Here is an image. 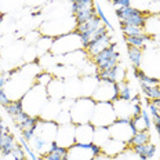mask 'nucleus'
Instances as JSON below:
<instances>
[{
    "label": "nucleus",
    "instance_id": "a19ab883",
    "mask_svg": "<svg viewBox=\"0 0 160 160\" xmlns=\"http://www.w3.org/2000/svg\"><path fill=\"white\" fill-rule=\"evenodd\" d=\"M92 160H113V159L109 158V156H106V155H104V153H101V155L97 156V158H94Z\"/></svg>",
    "mask_w": 160,
    "mask_h": 160
},
{
    "label": "nucleus",
    "instance_id": "c03bdc74",
    "mask_svg": "<svg viewBox=\"0 0 160 160\" xmlns=\"http://www.w3.org/2000/svg\"><path fill=\"white\" fill-rule=\"evenodd\" d=\"M3 160H15V159L12 158V155H7V156H4V158H3Z\"/></svg>",
    "mask_w": 160,
    "mask_h": 160
},
{
    "label": "nucleus",
    "instance_id": "e433bc0d",
    "mask_svg": "<svg viewBox=\"0 0 160 160\" xmlns=\"http://www.w3.org/2000/svg\"><path fill=\"white\" fill-rule=\"evenodd\" d=\"M141 116H142V119H144V122H145V124H146V128H151L152 127V119H151V115H149L148 112L145 111V109H142V112H141Z\"/></svg>",
    "mask_w": 160,
    "mask_h": 160
},
{
    "label": "nucleus",
    "instance_id": "2f4dec72",
    "mask_svg": "<svg viewBox=\"0 0 160 160\" xmlns=\"http://www.w3.org/2000/svg\"><path fill=\"white\" fill-rule=\"evenodd\" d=\"M19 144H21V146L24 148V151L28 153V156H29V158H31L32 160H40V156L38 155V153H35L33 148L28 144V141H26L24 137H21V138H19Z\"/></svg>",
    "mask_w": 160,
    "mask_h": 160
},
{
    "label": "nucleus",
    "instance_id": "58836bf2",
    "mask_svg": "<svg viewBox=\"0 0 160 160\" xmlns=\"http://www.w3.org/2000/svg\"><path fill=\"white\" fill-rule=\"evenodd\" d=\"M141 112H142L141 104H132V118H138V116H141Z\"/></svg>",
    "mask_w": 160,
    "mask_h": 160
},
{
    "label": "nucleus",
    "instance_id": "0eeeda50",
    "mask_svg": "<svg viewBox=\"0 0 160 160\" xmlns=\"http://www.w3.org/2000/svg\"><path fill=\"white\" fill-rule=\"evenodd\" d=\"M149 12L138 10L132 6L130 7H120L116 8V17L120 19V22L123 24H128V25H134L138 28H145V22H146V17Z\"/></svg>",
    "mask_w": 160,
    "mask_h": 160
},
{
    "label": "nucleus",
    "instance_id": "37998d69",
    "mask_svg": "<svg viewBox=\"0 0 160 160\" xmlns=\"http://www.w3.org/2000/svg\"><path fill=\"white\" fill-rule=\"evenodd\" d=\"M152 102H153V104H155V105L160 109V98H158V99H152Z\"/></svg>",
    "mask_w": 160,
    "mask_h": 160
},
{
    "label": "nucleus",
    "instance_id": "473e14b6",
    "mask_svg": "<svg viewBox=\"0 0 160 160\" xmlns=\"http://www.w3.org/2000/svg\"><path fill=\"white\" fill-rule=\"evenodd\" d=\"M95 12H97V17H98L99 19L102 21V24H104L106 28L109 29L111 32H113V26L111 25V22H109V19L106 18V15H105V12H104V10L101 8V6L98 4V3H95Z\"/></svg>",
    "mask_w": 160,
    "mask_h": 160
},
{
    "label": "nucleus",
    "instance_id": "2eb2a0df",
    "mask_svg": "<svg viewBox=\"0 0 160 160\" xmlns=\"http://www.w3.org/2000/svg\"><path fill=\"white\" fill-rule=\"evenodd\" d=\"M124 76H126V69H122V66L119 64L111 69H106V71H101L97 73V78H98L99 82H108V83H119L122 80H126Z\"/></svg>",
    "mask_w": 160,
    "mask_h": 160
},
{
    "label": "nucleus",
    "instance_id": "ddd939ff",
    "mask_svg": "<svg viewBox=\"0 0 160 160\" xmlns=\"http://www.w3.org/2000/svg\"><path fill=\"white\" fill-rule=\"evenodd\" d=\"M75 128L76 124L75 123H68V124H59L58 126V131L55 135V142L59 146L64 148H71V146L76 142L75 139Z\"/></svg>",
    "mask_w": 160,
    "mask_h": 160
},
{
    "label": "nucleus",
    "instance_id": "c9c22d12",
    "mask_svg": "<svg viewBox=\"0 0 160 160\" xmlns=\"http://www.w3.org/2000/svg\"><path fill=\"white\" fill-rule=\"evenodd\" d=\"M10 102H11V99L8 98V95H7V92H6V90H4V88H0V105H2V106H6V105H8Z\"/></svg>",
    "mask_w": 160,
    "mask_h": 160
},
{
    "label": "nucleus",
    "instance_id": "7ed1b4c3",
    "mask_svg": "<svg viewBox=\"0 0 160 160\" xmlns=\"http://www.w3.org/2000/svg\"><path fill=\"white\" fill-rule=\"evenodd\" d=\"M95 104L97 102L92 99V97H79V98H76L71 108L72 123H75V124L90 123Z\"/></svg>",
    "mask_w": 160,
    "mask_h": 160
},
{
    "label": "nucleus",
    "instance_id": "79ce46f5",
    "mask_svg": "<svg viewBox=\"0 0 160 160\" xmlns=\"http://www.w3.org/2000/svg\"><path fill=\"white\" fill-rule=\"evenodd\" d=\"M7 126H6V123H4V120H3V118L0 116V130H4Z\"/></svg>",
    "mask_w": 160,
    "mask_h": 160
},
{
    "label": "nucleus",
    "instance_id": "9d476101",
    "mask_svg": "<svg viewBox=\"0 0 160 160\" xmlns=\"http://www.w3.org/2000/svg\"><path fill=\"white\" fill-rule=\"evenodd\" d=\"M131 119H116L108 127L109 135L113 139L122 141L124 144H128L130 139L132 138V135L135 134L134 128L131 127Z\"/></svg>",
    "mask_w": 160,
    "mask_h": 160
},
{
    "label": "nucleus",
    "instance_id": "f3484780",
    "mask_svg": "<svg viewBox=\"0 0 160 160\" xmlns=\"http://www.w3.org/2000/svg\"><path fill=\"white\" fill-rule=\"evenodd\" d=\"M17 141L15 137L10 132L8 127H6L4 130H0V149H2L3 155L7 156L11 155V152L17 148Z\"/></svg>",
    "mask_w": 160,
    "mask_h": 160
},
{
    "label": "nucleus",
    "instance_id": "a211bd4d",
    "mask_svg": "<svg viewBox=\"0 0 160 160\" xmlns=\"http://www.w3.org/2000/svg\"><path fill=\"white\" fill-rule=\"evenodd\" d=\"M118 119H131L132 118V102L118 98L112 102Z\"/></svg>",
    "mask_w": 160,
    "mask_h": 160
},
{
    "label": "nucleus",
    "instance_id": "4468645a",
    "mask_svg": "<svg viewBox=\"0 0 160 160\" xmlns=\"http://www.w3.org/2000/svg\"><path fill=\"white\" fill-rule=\"evenodd\" d=\"M58 123L54 122V120H44V119H40L38 128H36V135L42 137L44 138L47 142H54L55 141V135L57 131H58Z\"/></svg>",
    "mask_w": 160,
    "mask_h": 160
},
{
    "label": "nucleus",
    "instance_id": "72a5a7b5",
    "mask_svg": "<svg viewBox=\"0 0 160 160\" xmlns=\"http://www.w3.org/2000/svg\"><path fill=\"white\" fill-rule=\"evenodd\" d=\"M52 79H54V78H52V75H50V73H47V72H42V73H39V75L36 76V82L35 83L47 87L50 83H51Z\"/></svg>",
    "mask_w": 160,
    "mask_h": 160
},
{
    "label": "nucleus",
    "instance_id": "f704fd0d",
    "mask_svg": "<svg viewBox=\"0 0 160 160\" xmlns=\"http://www.w3.org/2000/svg\"><path fill=\"white\" fill-rule=\"evenodd\" d=\"M11 155H12V158H14L15 160H24V159H26V155H25L24 148H22V146H19V145L11 152Z\"/></svg>",
    "mask_w": 160,
    "mask_h": 160
},
{
    "label": "nucleus",
    "instance_id": "8fccbe9b",
    "mask_svg": "<svg viewBox=\"0 0 160 160\" xmlns=\"http://www.w3.org/2000/svg\"><path fill=\"white\" fill-rule=\"evenodd\" d=\"M106 2H111V0H106Z\"/></svg>",
    "mask_w": 160,
    "mask_h": 160
},
{
    "label": "nucleus",
    "instance_id": "bb28decb",
    "mask_svg": "<svg viewBox=\"0 0 160 160\" xmlns=\"http://www.w3.org/2000/svg\"><path fill=\"white\" fill-rule=\"evenodd\" d=\"M141 88L146 98L149 99L160 98V86H149V84H145V83H141Z\"/></svg>",
    "mask_w": 160,
    "mask_h": 160
},
{
    "label": "nucleus",
    "instance_id": "aec40b11",
    "mask_svg": "<svg viewBox=\"0 0 160 160\" xmlns=\"http://www.w3.org/2000/svg\"><path fill=\"white\" fill-rule=\"evenodd\" d=\"M128 148H130V146H128ZM131 149L139 156V158H141V160L153 159V158H155V155H156V152H158L156 146L153 144H151V142L144 144V145H135V146H132Z\"/></svg>",
    "mask_w": 160,
    "mask_h": 160
},
{
    "label": "nucleus",
    "instance_id": "dca6fc26",
    "mask_svg": "<svg viewBox=\"0 0 160 160\" xmlns=\"http://www.w3.org/2000/svg\"><path fill=\"white\" fill-rule=\"evenodd\" d=\"M95 127L91 123H83V124H76L75 128V139L79 144H90L92 142Z\"/></svg>",
    "mask_w": 160,
    "mask_h": 160
},
{
    "label": "nucleus",
    "instance_id": "39448f33",
    "mask_svg": "<svg viewBox=\"0 0 160 160\" xmlns=\"http://www.w3.org/2000/svg\"><path fill=\"white\" fill-rule=\"evenodd\" d=\"M102 153V148L94 142L90 144H79L75 142L71 148H68L66 159L68 160H92Z\"/></svg>",
    "mask_w": 160,
    "mask_h": 160
},
{
    "label": "nucleus",
    "instance_id": "5701e85b",
    "mask_svg": "<svg viewBox=\"0 0 160 160\" xmlns=\"http://www.w3.org/2000/svg\"><path fill=\"white\" fill-rule=\"evenodd\" d=\"M149 141H151V132H149V130H144V131H137L135 134L132 135V138L130 139V142L127 145L130 148H132V146H135V145L148 144Z\"/></svg>",
    "mask_w": 160,
    "mask_h": 160
},
{
    "label": "nucleus",
    "instance_id": "de8ad7c7",
    "mask_svg": "<svg viewBox=\"0 0 160 160\" xmlns=\"http://www.w3.org/2000/svg\"><path fill=\"white\" fill-rule=\"evenodd\" d=\"M3 158H4V155H3V152H2V149H0V160H3Z\"/></svg>",
    "mask_w": 160,
    "mask_h": 160
},
{
    "label": "nucleus",
    "instance_id": "6e6552de",
    "mask_svg": "<svg viewBox=\"0 0 160 160\" xmlns=\"http://www.w3.org/2000/svg\"><path fill=\"white\" fill-rule=\"evenodd\" d=\"M112 43V36L109 33V29L105 25H102L101 28H98L92 36V39L90 40V43L86 47V52L88 54V57H94L98 52H101L102 50H105L109 44Z\"/></svg>",
    "mask_w": 160,
    "mask_h": 160
},
{
    "label": "nucleus",
    "instance_id": "4be33fe9",
    "mask_svg": "<svg viewBox=\"0 0 160 160\" xmlns=\"http://www.w3.org/2000/svg\"><path fill=\"white\" fill-rule=\"evenodd\" d=\"M127 52H128V58H130V62L132 64V66H134V68H141L142 54H144L142 48L127 44Z\"/></svg>",
    "mask_w": 160,
    "mask_h": 160
},
{
    "label": "nucleus",
    "instance_id": "09e8293b",
    "mask_svg": "<svg viewBox=\"0 0 160 160\" xmlns=\"http://www.w3.org/2000/svg\"><path fill=\"white\" fill-rule=\"evenodd\" d=\"M62 160H68V159H66V156H65V158H64V159H62Z\"/></svg>",
    "mask_w": 160,
    "mask_h": 160
},
{
    "label": "nucleus",
    "instance_id": "b1692460",
    "mask_svg": "<svg viewBox=\"0 0 160 160\" xmlns=\"http://www.w3.org/2000/svg\"><path fill=\"white\" fill-rule=\"evenodd\" d=\"M75 19H76V24L80 25V24H84V22H87L88 19L94 18L97 17V12H95V6L94 7H90V8H84V10H80L78 11L75 15Z\"/></svg>",
    "mask_w": 160,
    "mask_h": 160
},
{
    "label": "nucleus",
    "instance_id": "423d86ee",
    "mask_svg": "<svg viewBox=\"0 0 160 160\" xmlns=\"http://www.w3.org/2000/svg\"><path fill=\"white\" fill-rule=\"evenodd\" d=\"M116 46H118L116 42L111 43L105 50H102L101 52H98L97 55L92 57V64L97 66L98 72L111 69V68H113V66H116L119 64L120 54L116 51Z\"/></svg>",
    "mask_w": 160,
    "mask_h": 160
},
{
    "label": "nucleus",
    "instance_id": "1a4fd4ad",
    "mask_svg": "<svg viewBox=\"0 0 160 160\" xmlns=\"http://www.w3.org/2000/svg\"><path fill=\"white\" fill-rule=\"evenodd\" d=\"M141 66L146 75L160 80V48H148L145 46Z\"/></svg>",
    "mask_w": 160,
    "mask_h": 160
},
{
    "label": "nucleus",
    "instance_id": "ea45409f",
    "mask_svg": "<svg viewBox=\"0 0 160 160\" xmlns=\"http://www.w3.org/2000/svg\"><path fill=\"white\" fill-rule=\"evenodd\" d=\"M148 108H149V115H151V116H156V115H159V113H160V109L155 104H153V102H149Z\"/></svg>",
    "mask_w": 160,
    "mask_h": 160
},
{
    "label": "nucleus",
    "instance_id": "4c0bfd02",
    "mask_svg": "<svg viewBox=\"0 0 160 160\" xmlns=\"http://www.w3.org/2000/svg\"><path fill=\"white\" fill-rule=\"evenodd\" d=\"M113 6H116L118 8L120 7H130L131 6V0H111Z\"/></svg>",
    "mask_w": 160,
    "mask_h": 160
},
{
    "label": "nucleus",
    "instance_id": "f8f14e48",
    "mask_svg": "<svg viewBox=\"0 0 160 160\" xmlns=\"http://www.w3.org/2000/svg\"><path fill=\"white\" fill-rule=\"evenodd\" d=\"M102 25H104V24H102V21L98 18V17H94V18L88 19V21L84 22V24L76 25L75 31L79 33L80 40H82V44H83V48L87 47V44L90 43V40L92 39V36H94L95 31L98 28H101Z\"/></svg>",
    "mask_w": 160,
    "mask_h": 160
},
{
    "label": "nucleus",
    "instance_id": "f257e3e1",
    "mask_svg": "<svg viewBox=\"0 0 160 160\" xmlns=\"http://www.w3.org/2000/svg\"><path fill=\"white\" fill-rule=\"evenodd\" d=\"M50 99L47 87L40 86L38 83L32 86L28 90V92L22 97V102H24V111L29 113L31 116H40L44 105L47 104Z\"/></svg>",
    "mask_w": 160,
    "mask_h": 160
},
{
    "label": "nucleus",
    "instance_id": "3c124183",
    "mask_svg": "<svg viewBox=\"0 0 160 160\" xmlns=\"http://www.w3.org/2000/svg\"><path fill=\"white\" fill-rule=\"evenodd\" d=\"M24 160H28V159H24Z\"/></svg>",
    "mask_w": 160,
    "mask_h": 160
},
{
    "label": "nucleus",
    "instance_id": "c756f323",
    "mask_svg": "<svg viewBox=\"0 0 160 160\" xmlns=\"http://www.w3.org/2000/svg\"><path fill=\"white\" fill-rule=\"evenodd\" d=\"M112 159L113 160H141V158H139L131 148H128V146L122 153H119L118 156H115V158H112Z\"/></svg>",
    "mask_w": 160,
    "mask_h": 160
},
{
    "label": "nucleus",
    "instance_id": "393cba45",
    "mask_svg": "<svg viewBox=\"0 0 160 160\" xmlns=\"http://www.w3.org/2000/svg\"><path fill=\"white\" fill-rule=\"evenodd\" d=\"M109 138H111V135H109L108 127H95L94 137H92V142L94 144H97L98 146H102Z\"/></svg>",
    "mask_w": 160,
    "mask_h": 160
},
{
    "label": "nucleus",
    "instance_id": "6ab92c4d",
    "mask_svg": "<svg viewBox=\"0 0 160 160\" xmlns=\"http://www.w3.org/2000/svg\"><path fill=\"white\" fill-rule=\"evenodd\" d=\"M127 146L128 145L124 144V142L118 141V139H113V138H109L101 148H102V153H104V155L109 156V158H115V156H118L119 153H122L123 151H124Z\"/></svg>",
    "mask_w": 160,
    "mask_h": 160
},
{
    "label": "nucleus",
    "instance_id": "9b49d317",
    "mask_svg": "<svg viewBox=\"0 0 160 160\" xmlns=\"http://www.w3.org/2000/svg\"><path fill=\"white\" fill-rule=\"evenodd\" d=\"M119 83L99 82L92 92V99L95 102H113L119 98Z\"/></svg>",
    "mask_w": 160,
    "mask_h": 160
},
{
    "label": "nucleus",
    "instance_id": "a18cd8bd",
    "mask_svg": "<svg viewBox=\"0 0 160 160\" xmlns=\"http://www.w3.org/2000/svg\"><path fill=\"white\" fill-rule=\"evenodd\" d=\"M3 19H4V14H3V12H0V25H2Z\"/></svg>",
    "mask_w": 160,
    "mask_h": 160
},
{
    "label": "nucleus",
    "instance_id": "20e7f679",
    "mask_svg": "<svg viewBox=\"0 0 160 160\" xmlns=\"http://www.w3.org/2000/svg\"><path fill=\"white\" fill-rule=\"evenodd\" d=\"M116 119L112 102H97L90 123L94 127H109Z\"/></svg>",
    "mask_w": 160,
    "mask_h": 160
},
{
    "label": "nucleus",
    "instance_id": "cd10ccee",
    "mask_svg": "<svg viewBox=\"0 0 160 160\" xmlns=\"http://www.w3.org/2000/svg\"><path fill=\"white\" fill-rule=\"evenodd\" d=\"M119 98L120 99H124V101H131L132 94H131V87L126 80H122L119 82Z\"/></svg>",
    "mask_w": 160,
    "mask_h": 160
},
{
    "label": "nucleus",
    "instance_id": "c85d7f7f",
    "mask_svg": "<svg viewBox=\"0 0 160 160\" xmlns=\"http://www.w3.org/2000/svg\"><path fill=\"white\" fill-rule=\"evenodd\" d=\"M94 6H95L94 0H79V2L72 3L71 4V12H72V15H75L78 11H80V10L94 7Z\"/></svg>",
    "mask_w": 160,
    "mask_h": 160
},
{
    "label": "nucleus",
    "instance_id": "f03ea898",
    "mask_svg": "<svg viewBox=\"0 0 160 160\" xmlns=\"http://www.w3.org/2000/svg\"><path fill=\"white\" fill-rule=\"evenodd\" d=\"M82 48H83V44H82L79 33L73 31V32L54 38L50 51L54 55H66L69 52L78 51V50H82Z\"/></svg>",
    "mask_w": 160,
    "mask_h": 160
},
{
    "label": "nucleus",
    "instance_id": "a878e982",
    "mask_svg": "<svg viewBox=\"0 0 160 160\" xmlns=\"http://www.w3.org/2000/svg\"><path fill=\"white\" fill-rule=\"evenodd\" d=\"M4 109L10 115V118L14 119L15 116H18L19 113L24 112V102H22V99H15V101L10 102L8 105H6Z\"/></svg>",
    "mask_w": 160,
    "mask_h": 160
},
{
    "label": "nucleus",
    "instance_id": "7c9ffc66",
    "mask_svg": "<svg viewBox=\"0 0 160 160\" xmlns=\"http://www.w3.org/2000/svg\"><path fill=\"white\" fill-rule=\"evenodd\" d=\"M120 29H122L123 33H124L126 36L139 35V33L145 32L142 28H138V26H134V25H128V24H123V22H120Z\"/></svg>",
    "mask_w": 160,
    "mask_h": 160
},
{
    "label": "nucleus",
    "instance_id": "412c9836",
    "mask_svg": "<svg viewBox=\"0 0 160 160\" xmlns=\"http://www.w3.org/2000/svg\"><path fill=\"white\" fill-rule=\"evenodd\" d=\"M126 43L130 46H134L138 48H145V46L149 42H152V36L148 33H139V35H132V36H124Z\"/></svg>",
    "mask_w": 160,
    "mask_h": 160
},
{
    "label": "nucleus",
    "instance_id": "49530a36",
    "mask_svg": "<svg viewBox=\"0 0 160 160\" xmlns=\"http://www.w3.org/2000/svg\"><path fill=\"white\" fill-rule=\"evenodd\" d=\"M64 2H69L72 4V3H76V2H79V0H64Z\"/></svg>",
    "mask_w": 160,
    "mask_h": 160
}]
</instances>
